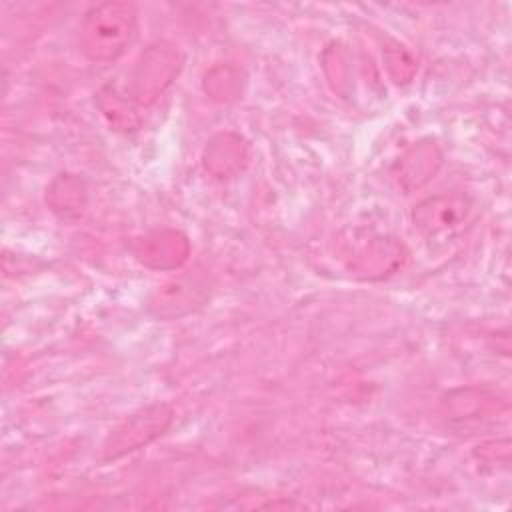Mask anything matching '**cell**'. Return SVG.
<instances>
[{"label": "cell", "mask_w": 512, "mask_h": 512, "mask_svg": "<svg viewBox=\"0 0 512 512\" xmlns=\"http://www.w3.org/2000/svg\"><path fill=\"white\" fill-rule=\"evenodd\" d=\"M138 34V10L130 2L108 0L92 6L80 26V48L92 62L120 58Z\"/></svg>", "instance_id": "cell-1"}, {"label": "cell", "mask_w": 512, "mask_h": 512, "mask_svg": "<svg viewBox=\"0 0 512 512\" xmlns=\"http://www.w3.org/2000/svg\"><path fill=\"white\" fill-rule=\"evenodd\" d=\"M182 68V54L170 42H154L134 62L126 96L136 106L154 104L176 80Z\"/></svg>", "instance_id": "cell-2"}, {"label": "cell", "mask_w": 512, "mask_h": 512, "mask_svg": "<svg viewBox=\"0 0 512 512\" xmlns=\"http://www.w3.org/2000/svg\"><path fill=\"white\" fill-rule=\"evenodd\" d=\"M174 410L166 402H156L126 416L104 440L102 460H116L140 450L160 438L172 424Z\"/></svg>", "instance_id": "cell-3"}, {"label": "cell", "mask_w": 512, "mask_h": 512, "mask_svg": "<svg viewBox=\"0 0 512 512\" xmlns=\"http://www.w3.org/2000/svg\"><path fill=\"white\" fill-rule=\"evenodd\" d=\"M472 204L462 194H436L418 202L412 210L416 230L428 240H448L462 232Z\"/></svg>", "instance_id": "cell-4"}, {"label": "cell", "mask_w": 512, "mask_h": 512, "mask_svg": "<svg viewBox=\"0 0 512 512\" xmlns=\"http://www.w3.org/2000/svg\"><path fill=\"white\" fill-rule=\"evenodd\" d=\"M132 252L140 264L152 270H176L190 256L188 238L174 228L148 232L134 240Z\"/></svg>", "instance_id": "cell-5"}, {"label": "cell", "mask_w": 512, "mask_h": 512, "mask_svg": "<svg viewBox=\"0 0 512 512\" xmlns=\"http://www.w3.org/2000/svg\"><path fill=\"white\" fill-rule=\"evenodd\" d=\"M406 260V250L400 242L386 236H374L370 240L360 242L348 260V268L368 280L384 278L396 272Z\"/></svg>", "instance_id": "cell-6"}, {"label": "cell", "mask_w": 512, "mask_h": 512, "mask_svg": "<svg viewBox=\"0 0 512 512\" xmlns=\"http://www.w3.org/2000/svg\"><path fill=\"white\" fill-rule=\"evenodd\" d=\"M206 298L204 284L192 276H178L154 292L150 298V312L158 318H178L192 312Z\"/></svg>", "instance_id": "cell-7"}, {"label": "cell", "mask_w": 512, "mask_h": 512, "mask_svg": "<svg viewBox=\"0 0 512 512\" xmlns=\"http://www.w3.org/2000/svg\"><path fill=\"white\" fill-rule=\"evenodd\" d=\"M442 166V152L436 142L422 140L414 146H410L394 164L392 174L398 182V186L406 192H412L420 186H424L438 168Z\"/></svg>", "instance_id": "cell-8"}, {"label": "cell", "mask_w": 512, "mask_h": 512, "mask_svg": "<svg viewBox=\"0 0 512 512\" xmlns=\"http://www.w3.org/2000/svg\"><path fill=\"white\" fill-rule=\"evenodd\" d=\"M246 158L248 146L234 132H220L212 136L202 154L204 168L216 178L234 176L246 164Z\"/></svg>", "instance_id": "cell-9"}, {"label": "cell", "mask_w": 512, "mask_h": 512, "mask_svg": "<svg viewBox=\"0 0 512 512\" xmlns=\"http://www.w3.org/2000/svg\"><path fill=\"white\" fill-rule=\"evenodd\" d=\"M86 200H88L86 184L76 174L56 176L46 190V202L50 210L64 220H74L82 216L86 208Z\"/></svg>", "instance_id": "cell-10"}, {"label": "cell", "mask_w": 512, "mask_h": 512, "mask_svg": "<svg viewBox=\"0 0 512 512\" xmlns=\"http://www.w3.org/2000/svg\"><path fill=\"white\" fill-rule=\"evenodd\" d=\"M96 104L106 122L118 132H134L142 124L136 104L128 96L118 94L112 86H104L96 94Z\"/></svg>", "instance_id": "cell-11"}, {"label": "cell", "mask_w": 512, "mask_h": 512, "mask_svg": "<svg viewBox=\"0 0 512 512\" xmlns=\"http://www.w3.org/2000/svg\"><path fill=\"white\" fill-rule=\"evenodd\" d=\"M204 92L216 102H230L242 90V76L232 64H216L204 74Z\"/></svg>", "instance_id": "cell-12"}, {"label": "cell", "mask_w": 512, "mask_h": 512, "mask_svg": "<svg viewBox=\"0 0 512 512\" xmlns=\"http://www.w3.org/2000/svg\"><path fill=\"white\" fill-rule=\"evenodd\" d=\"M388 74L392 76V80L396 84H406L412 80V76L416 74V62L412 60V56L398 44H388L382 50Z\"/></svg>", "instance_id": "cell-13"}, {"label": "cell", "mask_w": 512, "mask_h": 512, "mask_svg": "<svg viewBox=\"0 0 512 512\" xmlns=\"http://www.w3.org/2000/svg\"><path fill=\"white\" fill-rule=\"evenodd\" d=\"M458 396H460V398H452V396H450V398H452V400H456V402H462V400H464V398H466V400H468V402H470V394H468V390H460V392H458ZM480 400H482V392H480V396H476V398H472V404H474V410H458V412H454V414H456V416H460V418H466V416H468V414H474V412H476V410H478V408H480V404H482V402H480Z\"/></svg>", "instance_id": "cell-14"}]
</instances>
